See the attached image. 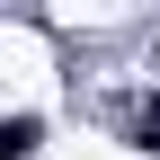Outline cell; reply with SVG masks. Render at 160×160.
<instances>
[{
  "mask_svg": "<svg viewBox=\"0 0 160 160\" xmlns=\"http://www.w3.org/2000/svg\"><path fill=\"white\" fill-rule=\"evenodd\" d=\"M36 151V116H0V160H27Z\"/></svg>",
  "mask_w": 160,
  "mask_h": 160,
  "instance_id": "obj_1",
  "label": "cell"
}]
</instances>
